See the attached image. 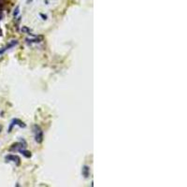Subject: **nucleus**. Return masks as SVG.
Instances as JSON below:
<instances>
[{"instance_id":"8","label":"nucleus","mask_w":187,"mask_h":187,"mask_svg":"<svg viewBox=\"0 0 187 187\" xmlns=\"http://www.w3.org/2000/svg\"><path fill=\"white\" fill-rule=\"evenodd\" d=\"M19 10H20V8H19V7H17V8H16L15 11H14V16H15V17L19 14Z\"/></svg>"},{"instance_id":"1","label":"nucleus","mask_w":187,"mask_h":187,"mask_svg":"<svg viewBox=\"0 0 187 187\" xmlns=\"http://www.w3.org/2000/svg\"><path fill=\"white\" fill-rule=\"evenodd\" d=\"M33 132H34V136H35V140H36V142L37 143H42V141H43V131L42 129L39 126H37V124H35L34 126H33Z\"/></svg>"},{"instance_id":"4","label":"nucleus","mask_w":187,"mask_h":187,"mask_svg":"<svg viewBox=\"0 0 187 187\" xmlns=\"http://www.w3.org/2000/svg\"><path fill=\"white\" fill-rule=\"evenodd\" d=\"M15 126H20V127H26V124H24L21 120H19V119H13L11 121V123H10V127H9V131L8 132H11V130H12V128H13Z\"/></svg>"},{"instance_id":"3","label":"nucleus","mask_w":187,"mask_h":187,"mask_svg":"<svg viewBox=\"0 0 187 187\" xmlns=\"http://www.w3.org/2000/svg\"><path fill=\"white\" fill-rule=\"evenodd\" d=\"M16 45H18V40H16V39L11 40L10 42H9V44H7L5 47H3V48L0 49V55H2L4 52H6L7 51H9V50H10L11 48L15 47Z\"/></svg>"},{"instance_id":"6","label":"nucleus","mask_w":187,"mask_h":187,"mask_svg":"<svg viewBox=\"0 0 187 187\" xmlns=\"http://www.w3.org/2000/svg\"><path fill=\"white\" fill-rule=\"evenodd\" d=\"M82 175H83L85 178H87L89 175H90V168L88 166H84L83 168H82Z\"/></svg>"},{"instance_id":"9","label":"nucleus","mask_w":187,"mask_h":187,"mask_svg":"<svg viewBox=\"0 0 187 187\" xmlns=\"http://www.w3.org/2000/svg\"><path fill=\"white\" fill-rule=\"evenodd\" d=\"M1 130H2V126H0V133H1Z\"/></svg>"},{"instance_id":"5","label":"nucleus","mask_w":187,"mask_h":187,"mask_svg":"<svg viewBox=\"0 0 187 187\" xmlns=\"http://www.w3.org/2000/svg\"><path fill=\"white\" fill-rule=\"evenodd\" d=\"M19 152H20L21 153H22V155H23V156H26V158H30L31 155H32L31 152H29V151H27V150H26V148H24V149H21Z\"/></svg>"},{"instance_id":"7","label":"nucleus","mask_w":187,"mask_h":187,"mask_svg":"<svg viewBox=\"0 0 187 187\" xmlns=\"http://www.w3.org/2000/svg\"><path fill=\"white\" fill-rule=\"evenodd\" d=\"M7 1H9V0H0V10H3V8L5 7Z\"/></svg>"},{"instance_id":"2","label":"nucleus","mask_w":187,"mask_h":187,"mask_svg":"<svg viewBox=\"0 0 187 187\" xmlns=\"http://www.w3.org/2000/svg\"><path fill=\"white\" fill-rule=\"evenodd\" d=\"M5 160L6 162H12L14 163L16 166H20L21 164V159L18 155H8L5 156Z\"/></svg>"}]
</instances>
